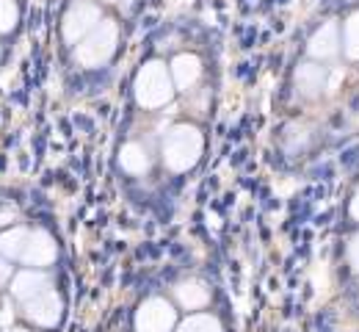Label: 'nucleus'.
I'll list each match as a JSON object with an SVG mask.
<instances>
[{
  "label": "nucleus",
  "instance_id": "nucleus-1",
  "mask_svg": "<svg viewBox=\"0 0 359 332\" xmlns=\"http://www.w3.org/2000/svg\"><path fill=\"white\" fill-rule=\"evenodd\" d=\"M202 155V136L196 128L191 125H177L166 133V142H163V161L169 169L175 172H185L191 169Z\"/></svg>",
  "mask_w": 359,
  "mask_h": 332
},
{
  "label": "nucleus",
  "instance_id": "nucleus-2",
  "mask_svg": "<svg viewBox=\"0 0 359 332\" xmlns=\"http://www.w3.org/2000/svg\"><path fill=\"white\" fill-rule=\"evenodd\" d=\"M172 92H175V89H172V75H169L166 67L158 64V61L147 64V67L138 72V78H135V97H138V102L147 105V108H158V105L169 102V100H172Z\"/></svg>",
  "mask_w": 359,
  "mask_h": 332
},
{
  "label": "nucleus",
  "instance_id": "nucleus-3",
  "mask_svg": "<svg viewBox=\"0 0 359 332\" xmlns=\"http://www.w3.org/2000/svg\"><path fill=\"white\" fill-rule=\"evenodd\" d=\"M114 48H116V25L102 22L97 31H91L89 39L75 50V55L83 67H100L114 55Z\"/></svg>",
  "mask_w": 359,
  "mask_h": 332
},
{
  "label": "nucleus",
  "instance_id": "nucleus-4",
  "mask_svg": "<svg viewBox=\"0 0 359 332\" xmlns=\"http://www.w3.org/2000/svg\"><path fill=\"white\" fill-rule=\"evenodd\" d=\"M177 321L175 307L166 299H147L135 313V332H172Z\"/></svg>",
  "mask_w": 359,
  "mask_h": 332
},
{
  "label": "nucleus",
  "instance_id": "nucleus-5",
  "mask_svg": "<svg viewBox=\"0 0 359 332\" xmlns=\"http://www.w3.org/2000/svg\"><path fill=\"white\" fill-rule=\"evenodd\" d=\"M25 316L39 327H55L58 319H61V296L53 293V291H45V293L28 299L25 302Z\"/></svg>",
  "mask_w": 359,
  "mask_h": 332
},
{
  "label": "nucleus",
  "instance_id": "nucleus-6",
  "mask_svg": "<svg viewBox=\"0 0 359 332\" xmlns=\"http://www.w3.org/2000/svg\"><path fill=\"white\" fill-rule=\"evenodd\" d=\"M94 22H100V8L91 6V3H78L64 17V36L69 42H78L86 31H91Z\"/></svg>",
  "mask_w": 359,
  "mask_h": 332
},
{
  "label": "nucleus",
  "instance_id": "nucleus-7",
  "mask_svg": "<svg viewBox=\"0 0 359 332\" xmlns=\"http://www.w3.org/2000/svg\"><path fill=\"white\" fill-rule=\"evenodd\" d=\"M340 45H343V28H337L334 22H326L310 39V55L313 58H332V55H337Z\"/></svg>",
  "mask_w": 359,
  "mask_h": 332
},
{
  "label": "nucleus",
  "instance_id": "nucleus-8",
  "mask_svg": "<svg viewBox=\"0 0 359 332\" xmlns=\"http://www.w3.org/2000/svg\"><path fill=\"white\" fill-rule=\"evenodd\" d=\"M22 260L28 266H47V263H53L55 260V244H53V238L47 236L45 230L31 233L28 246L22 252Z\"/></svg>",
  "mask_w": 359,
  "mask_h": 332
},
{
  "label": "nucleus",
  "instance_id": "nucleus-9",
  "mask_svg": "<svg viewBox=\"0 0 359 332\" xmlns=\"http://www.w3.org/2000/svg\"><path fill=\"white\" fill-rule=\"evenodd\" d=\"M199 75H202V64H199L196 55L182 53V55H177V58L172 61V81H175V86L182 89V92L191 89V86L199 81Z\"/></svg>",
  "mask_w": 359,
  "mask_h": 332
},
{
  "label": "nucleus",
  "instance_id": "nucleus-10",
  "mask_svg": "<svg viewBox=\"0 0 359 332\" xmlns=\"http://www.w3.org/2000/svg\"><path fill=\"white\" fill-rule=\"evenodd\" d=\"M47 285H50V277H47L45 272H22V274H17V277H14V283H11V293H14L17 299L28 302V299H34V296L45 293Z\"/></svg>",
  "mask_w": 359,
  "mask_h": 332
},
{
  "label": "nucleus",
  "instance_id": "nucleus-11",
  "mask_svg": "<svg viewBox=\"0 0 359 332\" xmlns=\"http://www.w3.org/2000/svg\"><path fill=\"white\" fill-rule=\"evenodd\" d=\"M177 293V302L185 307V310H202L208 302H210V291L208 285L199 283V280H188V283H180L175 288Z\"/></svg>",
  "mask_w": 359,
  "mask_h": 332
},
{
  "label": "nucleus",
  "instance_id": "nucleus-12",
  "mask_svg": "<svg viewBox=\"0 0 359 332\" xmlns=\"http://www.w3.org/2000/svg\"><path fill=\"white\" fill-rule=\"evenodd\" d=\"M28 238H31L28 230L14 227V230H8V233L0 236V252H3L6 258H22V252H25V246H28Z\"/></svg>",
  "mask_w": 359,
  "mask_h": 332
},
{
  "label": "nucleus",
  "instance_id": "nucleus-13",
  "mask_svg": "<svg viewBox=\"0 0 359 332\" xmlns=\"http://www.w3.org/2000/svg\"><path fill=\"white\" fill-rule=\"evenodd\" d=\"M147 166H149V158H147V150L141 144H125L122 147V169L141 175V172H147Z\"/></svg>",
  "mask_w": 359,
  "mask_h": 332
},
{
  "label": "nucleus",
  "instance_id": "nucleus-14",
  "mask_svg": "<svg viewBox=\"0 0 359 332\" xmlns=\"http://www.w3.org/2000/svg\"><path fill=\"white\" fill-rule=\"evenodd\" d=\"M299 89H302V95L307 97L318 95L323 89V67H318V64L302 67L299 69Z\"/></svg>",
  "mask_w": 359,
  "mask_h": 332
},
{
  "label": "nucleus",
  "instance_id": "nucleus-15",
  "mask_svg": "<svg viewBox=\"0 0 359 332\" xmlns=\"http://www.w3.org/2000/svg\"><path fill=\"white\" fill-rule=\"evenodd\" d=\"M177 332H222V324H219L216 316L196 313V316H188L177 327Z\"/></svg>",
  "mask_w": 359,
  "mask_h": 332
},
{
  "label": "nucleus",
  "instance_id": "nucleus-16",
  "mask_svg": "<svg viewBox=\"0 0 359 332\" xmlns=\"http://www.w3.org/2000/svg\"><path fill=\"white\" fill-rule=\"evenodd\" d=\"M343 50L348 58H359V11L351 14L343 25Z\"/></svg>",
  "mask_w": 359,
  "mask_h": 332
},
{
  "label": "nucleus",
  "instance_id": "nucleus-17",
  "mask_svg": "<svg viewBox=\"0 0 359 332\" xmlns=\"http://www.w3.org/2000/svg\"><path fill=\"white\" fill-rule=\"evenodd\" d=\"M17 17H20V11H17V3H14V0H0V34H8V31H14V25H17Z\"/></svg>",
  "mask_w": 359,
  "mask_h": 332
},
{
  "label": "nucleus",
  "instance_id": "nucleus-18",
  "mask_svg": "<svg viewBox=\"0 0 359 332\" xmlns=\"http://www.w3.org/2000/svg\"><path fill=\"white\" fill-rule=\"evenodd\" d=\"M351 263L359 269V238H354V244H351Z\"/></svg>",
  "mask_w": 359,
  "mask_h": 332
},
{
  "label": "nucleus",
  "instance_id": "nucleus-19",
  "mask_svg": "<svg viewBox=\"0 0 359 332\" xmlns=\"http://www.w3.org/2000/svg\"><path fill=\"white\" fill-rule=\"evenodd\" d=\"M8 277H11V266H6V263H3V260H0V285L6 283V280H8Z\"/></svg>",
  "mask_w": 359,
  "mask_h": 332
},
{
  "label": "nucleus",
  "instance_id": "nucleus-20",
  "mask_svg": "<svg viewBox=\"0 0 359 332\" xmlns=\"http://www.w3.org/2000/svg\"><path fill=\"white\" fill-rule=\"evenodd\" d=\"M8 219H14V211H11V213H8V211L0 213V225H8Z\"/></svg>",
  "mask_w": 359,
  "mask_h": 332
},
{
  "label": "nucleus",
  "instance_id": "nucleus-21",
  "mask_svg": "<svg viewBox=\"0 0 359 332\" xmlns=\"http://www.w3.org/2000/svg\"><path fill=\"white\" fill-rule=\"evenodd\" d=\"M354 216L359 219V191H357V197H354Z\"/></svg>",
  "mask_w": 359,
  "mask_h": 332
},
{
  "label": "nucleus",
  "instance_id": "nucleus-22",
  "mask_svg": "<svg viewBox=\"0 0 359 332\" xmlns=\"http://www.w3.org/2000/svg\"><path fill=\"white\" fill-rule=\"evenodd\" d=\"M8 332H28V330H8Z\"/></svg>",
  "mask_w": 359,
  "mask_h": 332
}]
</instances>
